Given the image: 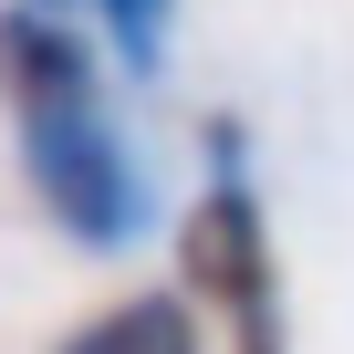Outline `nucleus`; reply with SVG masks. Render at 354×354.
I'll list each match as a JSON object with an SVG mask.
<instances>
[{
	"label": "nucleus",
	"mask_w": 354,
	"mask_h": 354,
	"mask_svg": "<svg viewBox=\"0 0 354 354\" xmlns=\"http://www.w3.org/2000/svg\"><path fill=\"white\" fill-rule=\"evenodd\" d=\"M177 271H188V302L219 313L230 354H292V313H281V261H271V209H261V177L240 125H209V177L188 219H177Z\"/></svg>",
	"instance_id": "2"
},
{
	"label": "nucleus",
	"mask_w": 354,
	"mask_h": 354,
	"mask_svg": "<svg viewBox=\"0 0 354 354\" xmlns=\"http://www.w3.org/2000/svg\"><path fill=\"white\" fill-rule=\"evenodd\" d=\"M53 354H198V302L188 292H125L115 313L73 323Z\"/></svg>",
	"instance_id": "3"
},
{
	"label": "nucleus",
	"mask_w": 354,
	"mask_h": 354,
	"mask_svg": "<svg viewBox=\"0 0 354 354\" xmlns=\"http://www.w3.org/2000/svg\"><path fill=\"white\" fill-rule=\"evenodd\" d=\"M94 32L115 42L125 73H167V32H177V0H84Z\"/></svg>",
	"instance_id": "4"
},
{
	"label": "nucleus",
	"mask_w": 354,
	"mask_h": 354,
	"mask_svg": "<svg viewBox=\"0 0 354 354\" xmlns=\"http://www.w3.org/2000/svg\"><path fill=\"white\" fill-rule=\"evenodd\" d=\"M0 104H11L21 136V177H32V209L73 240V250H136L156 230V188L104 104L94 42L73 32V11L53 0H0Z\"/></svg>",
	"instance_id": "1"
}]
</instances>
